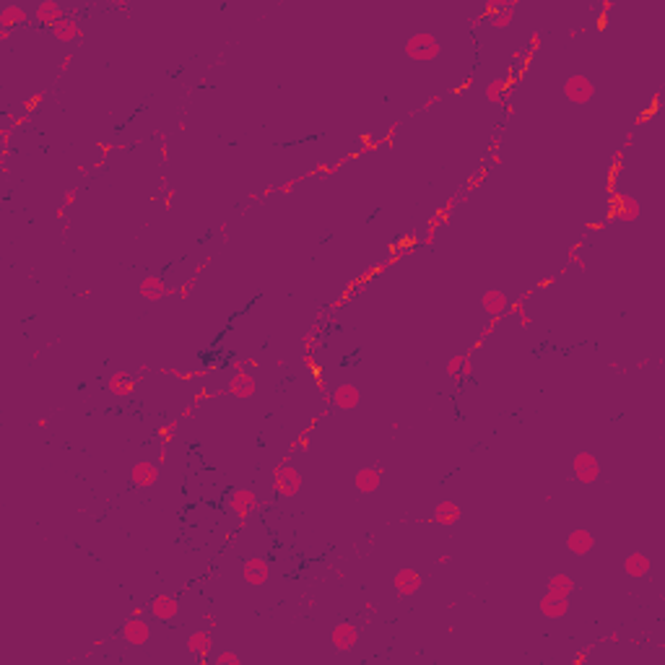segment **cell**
<instances>
[{"instance_id":"cell-1","label":"cell","mask_w":665,"mask_h":665,"mask_svg":"<svg viewBox=\"0 0 665 665\" xmlns=\"http://www.w3.org/2000/svg\"><path fill=\"white\" fill-rule=\"evenodd\" d=\"M403 50H406V58L413 60V63H432V60L439 58L442 44L432 32H416V34L408 37Z\"/></svg>"},{"instance_id":"cell-2","label":"cell","mask_w":665,"mask_h":665,"mask_svg":"<svg viewBox=\"0 0 665 665\" xmlns=\"http://www.w3.org/2000/svg\"><path fill=\"white\" fill-rule=\"evenodd\" d=\"M273 489L283 499H294L302 491V473L291 463H278L273 468Z\"/></svg>"},{"instance_id":"cell-3","label":"cell","mask_w":665,"mask_h":665,"mask_svg":"<svg viewBox=\"0 0 665 665\" xmlns=\"http://www.w3.org/2000/svg\"><path fill=\"white\" fill-rule=\"evenodd\" d=\"M226 504L239 520H250V515H255L260 510V499H257L255 489H234Z\"/></svg>"},{"instance_id":"cell-4","label":"cell","mask_w":665,"mask_h":665,"mask_svg":"<svg viewBox=\"0 0 665 665\" xmlns=\"http://www.w3.org/2000/svg\"><path fill=\"white\" fill-rule=\"evenodd\" d=\"M564 96L572 104H588L595 96V84L585 73H574V76L564 81Z\"/></svg>"},{"instance_id":"cell-5","label":"cell","mask_w":665,"mask_h":665,"mask_svg":"<svg viewBox=\"0 0 665 665\" xmlns=\"http://www.w3.org/2000/svg\"><path fill=\"white\" fill-rule=\"evenodd\" d=\"M572 476L577 478L580 484H595L598 478H600V463H598L595 455L588 450L577 452L574 460H572Z\"/></svg>"},{"instance_id":"cell-6","label":"cell","mask_w":665,"mask_h":665,"mask_svg":"<svg viewBox=\"0 0 665 665\" xmlns=\"http://www.w3.org/2000/svg\"><path fill=\"white\" fill-rule=\"evenodd\" d=\"M120 634H122V640L128 642V645L141 647V645H146V642L151 640V624L146 621L143 616H130L128 621L122 624Z\"/></svg>"},{"instance_id":"cell-7","label":"cell","mask_w":665,"mask_h":665,"mask_svg":"<svg viewBox=\"0 0 665 665\" xmlns=\"http://www.w3.org/2000/svg\"><path fill=\"white\" fill-rule=\"evenodd\" d=\"M242 580L252 585V588H260L271 580V564L263 556H250L247 562L242 564Z\"/></svg>"},{"instance_id":"cell-8","label":"cell","mask_w":665,"mask_h":665,"mask_svg":"<svg viewBox=\"0 0 665 665\" xmlns=\"http://www.w3.org/2000/svg\"><path fill=\"white\" fill-rule=\"evenodd\" d=\"M148 611H151V616H154L156 621L162 624H169L177 619L179 614V600L174 595H167V593H159V595L151 598V603H148Z\"/></svg>"},{"instance_id":"cell-9","label":"cell","mask_w":665,"mask_h":665,"mask_svg":"<svg viewBox=\"0 0 665 665\" xmlns=\"http://www.w3.org/2000/svg\"><path fill=\"white\" fill-rule=\"evenodd\" d=\"M226 392H229L231 398H239V401H247V398H252V395L257 392V380H255V375H250L247 369H242V372H234V375L229 377Z\"/></svg>"},{"instance_id":"cell-10","label":"cell","mask_w":665,"mask_h":665,"mask_svg":"<svg viewBox=\"0 0 665 665\" xmlns=\"http://www.w3.org/2000/svg\"><path fill=\"white\" fill-rule=\"evenodd\" d=\"M138 294H141L146 302H162V299L172 297V294H174V289H172L169 283L164 281L162 276L151 273V276H146L143 281L138 283Z\"/></svg>"},{"instance_id":"cell-11","label":"cell","mask_w":665,"mask_h":665,"mask_svg":"<svg viewBox=\"0 0 665 665\" xmlns=\"http://www.w3.org/2000/svg\"><path fill=\"white\" fill-rule=\"evenodd\" d=\"M330 642L335 650H341V652H349V650H354L359 645V629L356 624L351 621H341L335 624L330 631Z\"/></svg>"},{"instance_id":"cell-12","label":"cell","mask_w":665,"mask_h":665,"mask_svg":"<svg viewBox=\"0 0 665 665\" xmlns=\"http://www.w3.org/2000/svg\"><path fill=\"white\" fill-rule=\"evenodd\" d=\"M159 481V463L154 460H138L130 468V484L138 489H151Z\"/></svg>"},{"instance_id":"cell-13","label":"cell","mask_w":665,"mask_h":665,"mask_svg":"<svg viewBox=\"0 0 665 665\" xmlns=\"http://www.w3.org/2000/svg\"><path fill=\"white\" fill-rule=\"evenodd\" d=\"M392 585H395V593L401 598H411L413 593L421 590V574L416 569H411V567H403V569L395 572Z\"/></svg>"},{"instance_id":"cell-14","label":"cell","mask_w":665,"mask_h":665,"mask_svg":"<svg viewBox=\"0 0 665 665\" xmlns=\"http://www.w3.org/2000/svg\"><path fill=\"white\" fill-rule=\"evenodd\" d=\"M640 216H642V203L637 198L626 195V193H621V195L616 198L614 219H619L621 224H634V221H640Z\"/></svg>"},{"instance_id":"cell-15","label":"cell","mask_w":665,"mask_h":665,"mask_svg":"<svg viewBox=\"0 0 665 665\" xmlns=\"http://www.w3.org/2000/svg\"><path fill=\"white\" fill-rule=\"evenodd\" d=\"M387 473V470L380 465V468H361L356 470V476H354V489H356L359 494H375L377 489H380V484H382V476Z\"/></svg>"},{"instance_id":"cell-16","label":"cell","mask_w":665,"mask_h":665,"mask_svg":"<svg viewBox=\"0 0 665 665\" xmlns=\"http://www.w3.org/2000/svg\"><path fill=\"white\" fill-rule=\"evenodd\" d=\"M481 307H484V312H486L489 317L504 320V317H507V307H510V297L499 289H489L484 291V297H481Z\"/></svg>"},{"instance_id":"cell-17","label":"cell","mask_w":665,"mask_h":665,"mask_svg":"<svg viewBox=\"0 0 665 665\" xmlns=\"http://www.w3.org/2000/svg\"><path fill=\"white\" fill-rule=\"evenodd\" d=\"M330 395H332V406L338 411H354L359 408V403H361V392H359L356 385H351V382L338 385Z\"/></svg>"},{"instance_id":"cell-18","label":"cell","mask_w":665,"mask_h":665,"mask_svg":"<svg viewBox=\"0 0 665 665\" xmlns=\"http://www.w3.org/2000/svg\"><path fill=\"white\" fill-rule=\"evenodd\" d=\"M211 647H214V637H211V629L205 631H193L188 637V652L190 655L198 657V663L205 665L208 663V652H211Z\"/></svg>"},{"instance_id":"cell-19","label":"cell","mask_w":665,"mask_h":665,"mask_svg":"<svg viewBox=\"0 0 665 665\" xmlns=\"http://www.w3.org/2000/svg\"><path fill=\"white\" fill-rule=\"evenodd\" d=\"M460 504L452 502V499H442V502L434 507V515H432V520L434 525H442V528H452V525H458V520H460Z\"/></svg>"},{"instance_id":"cell-20","label":"cell","mask_w":665,"mask_h":665,"mask_svg":"<svg viewBox=\"0 0 665 665\" xmlns=\"http://www.w3.org/2000/svg\"><path fill=\"white\" fill-rule=\"evenodd\" d=\"M541 614L546 616V619H564V616L569 614V598H562L551 593V590H546V595L541 598Z\"/></svg>"},{"instance_id":"cell-21","label":"cell","mask_w":665,"mask_h":665,"mask_svg":"<svg viewBox=\"0 0 665 665\" xmlns=\"http://www.w3.org/2000/svg\"><path fill=\"white\" fill-rule=\"evenodd\" d=\"M567 548H569L574 556H588L590 551L595 548V536L585 528L572 530L569 536H567Z\"/></svg>"},{"instance_id":"cell-22","label":"cell","mask_w":665,"mask_h":665,"mask_svg":"<svg viewBox=\"0 0 665 665\" xmlns=\"http://www.w3.org/2000/svg\"><path fill=\"white\" fill-rule=\"evenodd\" d=\"M52 34H55V39H58V42H76L78 37H81L78 18L70 16V13H65V16L60 18L58 24H52Z\"/></svg>"},{"instance_id":"cell-23","label":"cell","mask_w":665,"mask_h":665,"mask_svg":"<svg viewBox=\"0 0 665 665\" xmlns=\"http://www.w3.org/2000/svg\"><path fill=\"white\" fill-rule=\"evenodd\" d=\"M68 11H63V6L60 3H55V0H42L39 6H37V11H34V18H37V24L39 26H50L52 29V24H58L60 18L65 16Z\"/></svg>"},{"instance_id":"cell-24","label":"cell","mask_w":665,"mask_h":665,"mask_svg":"<svg viewBox=\"0 0 665 665\" xmlns=\"http://www.w3.org/2000/svg\"><path fill=\"white\" fill-rule=\"evenodd\" d=\"M650 569H652V562H650V556H645L642 551H634V554H629L626 559H624V572L629 574L631 580H642V577H647Z\"/></svg>"},{"instance_id":"cell-25","label":"cell","mask_w":665,"mask_h":665,"mask_svg":"<svg viewBox=\"0 0 665 665\" xmlns=\"http://www.w3.org/2000/svg\"><path fill=\"white\" fill-rule=\"evenodd\" d=\"M136 380L125 372V369H120V372H115V375H110V380H107V390L112 392V395H117V398H125V395H130V392L136 390Z\"/></svg>"},{"instance_id":"cell-26","label":"cell","mask_w":665,"mask_h":665,"mask_svg":"<svg viewBox=\"0 0 665 665\" xmlns=\"http://www.w3.org/2000/svg\"><path fill=\"white\" fill-rule=\"evenodd\" d=\"M29 24V13L18 6H6L0 8V29H13V26Z\"/></svg>"},{"instance_id":"cell-27","label":"cell","mask_w":665,"mask_h":665,"mask_svg":"<svg viewBox=\"0 0 665 665\" xmlns=\"http://www.w3.org/2000/svg\"><path fill=\"white\" fill-rule=\"evenodd\" d=\"M515 8H517V3H515V0H504L502 8H499L494 16L489 18V21H491V26H494V29H507V26L515 21Z\"/></svg>"},{"instance_id":"cell-28","label":"cell","mask_w":665,"mask_h":665,"mask_svg":"<svg viewBox=\"0 0 665 665\" xmlns=\"http://www.w3.org/2000/svg\"><path fill=\"white\" fill-rule=\"evenodd\" d=\"M548 590L562 598H569L572 593H574V580H572L569 574H564V572H556V574H551V580H548Z\"/></svg>"},{"instance_id":"cell-29","label":"cell","mask_w":665,"mask_h":665,"mask_svg":"<svg viewBox=\"0 0 665 665\" xmlns=\"http://www.w3.org/2000/svg\"><path fill=\"white\" fill-rule=\"evenodd\" d=\"M510 91V81L507 78H494L491 84H486V102H491V104H502V99H504V94Z\"/></svg>"},{"instance_id":"cell-30","label":"cell","mask_w":665,"mask_h":665,"mask_svg":"<svg viewBox=\"0 0 665 665\" xmlns=\"http://www.w3.org/2000/svg\"><path fill=\"white\" fill-rule=\"evenodd\" d=\"M463 359L465 354H452L450 361H447V375L452 377V382H463Z\"/></svg>"},{"instance_id":"cell-31","label":"cell","mask_w":665,"mask_h":665,"mask_svg":"<svg viewBox=\"0 0 665 665\" xmlns=\"http://www.w3.org/2000/svg\"><path fill=\"white\" fill-rule=\"evenodd\" d=\"M205 265H208V260H203V263L198 265L195 271H193V276H190L188 281H185V283H182V286H179V299H182V302H185V299L190 297V291L195 289V283H198V278H200V273H203V268H205Z\"/></svg>"},{"instance_id":"cell-32","label":"cell","mask_w":665,"mask_h":665,"mask_svg":"<svg viewBox=\"0 0 665 665\" xmlns=\"http://www.w3.org/2000/svg\"><path fill=\"white\" fill-rule=\"evenodd\" d=\"M177 429H179V418H172L169 424L162 429V442H159V444H162V447H167V444L174 439V432H177Z\"/></svg>"},{"instance_id":"cell-33","label":"cell","mask_w":665,"mask_h":665,"mask_svg":"<svg viewBox=\"0 0 665 665\" xmlns=\"http://www.w3.org/2000/svg\"><path fill=\"white\" fill-rule=\"evenodd\" d=\"M11 138H13V125H3V128H0V141H3V151H11Z\"/></svg>"},{"instance_id":"cell-34","label":"cell","mask_w":665,"mask_h":665,"mask_svg":"<svg viewBox=\"0 0 665 665\" xmlns=\"http://www.w3.org/2000/svg\"><path fill=\"white\" fill-rule=\"evenodd\" d=\"M216 663H219V665H226V663L239 665L242 660H239V655H234V652H229V650H226V652H221V655L216 657Z\"/></svg>"},{"instance_id":"cell-35","label":"cell","mask_w":665,"mask_h":665,"mask_svg":"<svg viewBox=\"0 0 665 665\" xmlns=\"http://www.w3.org/2000/svg\"><path fill=\"white\" fill-rule=\"evenodd\" d=\"M78 190H81V188H70V190H68V195H65V200H63V208H70V205L76 203Z\"/></svg>"},{"instance_id":"cell-36","label":"cell","mask_w":665,"mask_h":665,"mask_svg":"<svg viewBox=\"0 0 665 665\" xmlns=\"http://www.w3.org/2000/svg\"><path fill=\"white\" fill-rule=\"evenodd\" d=\"M172 200H174V190H167V193H164V200H162L164 208H172Z\"/></svg>"},{"instance_id":"cell-37","label":"cell","mask_w":665,"mask_h":665,"mask_svg":"<svg viewBox=\"0 0 665 665\" xmlns=\"http://www.w3.org/2000/svg\"><path fill=\"white\" fill-rule=\"evenodd\" d=\"M517 315H520V325H522V328H530V315H528V312H525V309H520Z\"/></svg>"},{"instance_id":"cell-38","label":"cell","mask_w":665,"mask_h":665,"mask_svg":"<svg viewBox=\"0 0 665 665\" xmlns=\"http://www.w3.org/2000/svg\"><path fill=\"white\" fill-rule=\"evenodd\" d=\"M203 621L208 624V629H214V626H216V619H214V614H203Z\"/></svg>"},{"instance_id":"cell-39","label":"cell","mask_w":665,"mask_h":665,"mask_svg":"<svg viewBox=\"0 0 665 665\" xmlns=\"http://www.w3.org/2000/svg\"><path fill=\"white\" fill-rule=\"evenodd\" d=\"M273 193H276V188H273V185H268V188L260 193V198H268V195H273Z\"/></svg>"},{"instance_id":"cell-40","label":"cell","mask_w":665,"mask_h":665,"mask_svg":"<svg viewBox=\"0 0 665 665\" xmlns=\"http://www.w3.org/2000/svg\"><path fill=\"white\" fill-rule=\"evenodd\" d=\"M0 39H3V42H8V39H11V29H0Z\"/></svg>"},{"instance_id":"cell-41","label":"cell","mask_w":665,"mask_h":665,"mask_svg":"<svg viewBox=\"0 0 665 665\" xmlns=\"http://www.w3.org/2000/svg\"><path fill=\"white\" fill-rule=\"evenodd\" d=\"M364 611H367V614H377V603H367Z\"/></svg>"},{"instance_id":"cell-42","label":"cell","mask_w":665,"mask_h":665,"mask_svg":"<svg viewBox=\"0 0 665 665\" xmlns=\"http://www.w3.org/2000/svg\"><path fill=\"white\" fill-rule=\"evenodd\" d=\"M606 642H614V645H619V642H621V637H619V634H611V637H606Z\"/></svg>"},{"instance_id":"cell-43","label":"cell","mask_w":665,"mask_h":665,"mask_svg":"<svg viewBox=\"0 0 665 665\" xmlns=\"http://www.w3.org/2000/svg\"><path fill=\"white\" fill-rule=\"evenodd\" d=\"M437 562H439V564H450V554H442L439 559H437Z\"/></svg>"}]
</instances>
